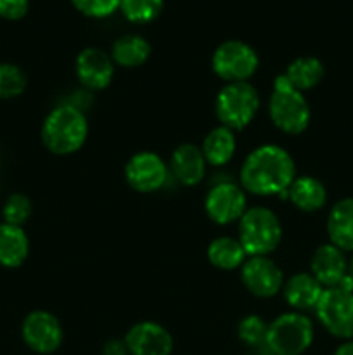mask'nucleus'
I'll return each instance as SVG.
<instances>
[{
	"mask_svg": "<svg viewBox=\"0 0 353 355\" xmlns=\"http://www.w3.org/2000/svg\"><path fill=\"white\" fill-rule=\"evenodd\" d=\"M165 0H121L120 10L130 23L147 24L158 19Z\"/></svg>",
	"mask_w": 353,
	"mask_h": 355,
	"instance_id": "nucleus-25",
	"label": "nucleus"
},
{
	"mask_svg": "<svg viewBox=\"0 0 353 355\" xmlns=\"http://www.w3.org/2000/svg\"><path fill=\"white\" fill-rule=\"evenodd\" d=\"M125 345L130 355H170L173 350V338L165 326L142 321L128 329Z\"/></svg>",
	"mask_w": 353,
	"mask_h": 355,
	"instance_id": "nucleus-13",
	"label": "nucleus"
},
{
	"mask_svg": "<svg viewBox=\"0 0 353 355\" xmlns=\"http://www.w3.org/2000/svg\"><path fill=\"white\" fill-rule=\"evenodd\" d=\"M28 9H30V0H0V17L3 19H23Z\"/></svg>",
	"mask_w": 353,
	"mask_h": 355,
	"instance_id": "nucleus-30",
	"label": "nucleus"
},
{
	"mask_svg": "<svg viewBox=\"0 0 353 355\" xmlns=\"http://www.w3.org/2000/svg\"><path fill=\"white\" fill-rule=\"evenodd\" d=\"M42 142L57 156L80 151L89 135L87 116L75 106H59L47 114L42 125Z\"/></svg>",
	"mask_w": 353,
	"mask_h": 355,
	"instance_id": "nucleus-2",
	"label": "nucleus"
},
{
	"mask_svg": "<svg viewBox=\"0 0 353 355\" xmlns=\"http://www.w3.org/2000/svg\"><path fill=\"white\" fill-rule=\"evenodd\" d=\"M317 318L325 331L336 338H353V291L343 288H325L318 300Z\"/></svg>",
	"mask_w": 353,
	"mask_h": 355,
	"instance_id": "nucleus-8",
	"label": "nucleus"
},
{
	"mask_svg": "<svg viewBox=\"0 0 353 355\" xmlns=\"http://www.w3.org/2000/svg\"><path fill=\"white\" fill-rule=\"evenodd\" d=\"M324 290L325 288L308 272L294 274L282 286L284 298L294 311H308L317 307Z\"/></svg>",
	"mask_w": 353,
	"mask_h": 355,
	"instance_id": "nucleus-17",
	"label": "nucleus"
},
{
	"mask_svg": "<svg viewBox=\"0 0 353 355\" xmlns=\"http://www.w3.org/2000/svg\"><path fill=\"white\" fill-rule=\"evenodd\" d=\"M311 276L324 288H334L341 283L348 274V262L345 252L327 243L315 250L310 262Z\"/></svg>",
	"mask_w": 353,
	"mask_h": 355,
	"instance_id": "nucleus-15",
	"label": "nucleus"
},
{
	"mask_svg": "<svg viewBox=\"0 0 353 355\" xmlns=\"http://www.w3.org/2000/svg\"><path fill=\"white\" fill-rule=\"evenodd\" d=\"M76 78L90 90H104L114 76V62L107 52L97 47H87L76 55Z\"/></svg>",
	"mask_w": 353,
	"mask_h": 355,
	"instance_id": "nucleus-14",
	"label": "nucleus"
},
{
	"mask_svg": "<svg viewBox=\"0 0 353 355\" xmlns=\"http://www.w3.org/2000/svg\"><path fill=\"white\" fill-rule=\"evenodd\" d=\"M314 342V324L300 312H286L269 324L266 345L275 355H301Z\"/></svg>",
	"mask_w": 353,
	"mask_h": 355,
	"instance_id": "nucleus-6",
	"label": "nucleus"
},
{
	"mask_svg": "<svg viewBox=\"0 0 353 355\" xmlns=\"http://www.w3.org/2000/svg\"><path fill=\"white\" fill-rule=\"evenodd\" d=\"M241 281L255 297L270 298L282 290L284 274L269 257H251L242 263Z\"/></svg>",
	"mask_w": 353,
	"mask_h": 355,
	"instance_id": "nucleus-12",
	"label": "nucleus"
},
{
	"mask_svg": "<svg viewBox=\"0 0 353 355\" xmlns=\"http://www.w3.org/2000/svg\"><path fill=\"white\" fill-rule=\"evenodd\" d=\"M3 222L10 225H19L23 227L24 222L30 218L31 215V201L30 198L24 196L21 193H14L7 198L6 205H3Z\"/></svg>",
	"mask_w": 353,
	"mask_h": 355,
	"instance_id": "nucleus-28",
	"label": "nucleus"
},
{
	"mask_svg": "<svg viewBox=\"0 0 353 355\" xmlns=\"http://www.w3.org/2000/svg\"><path fill=\"white\" fill-rule=\"evenodd\" d=\"M206 163L215 166L227 165L235 153V135L234 130L227 127H217L204 137L201 146Z\"/></svg>",
	"mask_w": 353,
	"mask_h": 355,
	"instance_id": "nucleus-23",
	"label": "nucleus"
},
{
	"mask_svg": "<svg viewBox=\"0 0 353 355\" xmlns=\"http://www.w3.org/2000/svg\"><path fill=\"white\" fill-rule=\"evenodd\" d=\"M244 189L232 182H221L211 187L204 200L208 217L218 225H227L239 220L248 210Z\"/></svg>",
	"mask_w": 353,
	"mask_h": 355,
	"instance_id": "nucleus-11",
	"label": "nucleus"
},
{
	"mask_svg": "<svg viewBox=\"0 0 353 355\" xmlns=\"http://www.w3.org/2000/svg\"><path fill=\"white\" fill-rule=\"evenodd\" d=\"M168 177V165L152 151L132 156L125 165V179L137 193H154L161 189Z\"/></svg>",
	"mask_w": 353,
	"mask_h": 355,
	"instance_id": "nucleus-10",
	"label": "nucleus"
},
{
	"mask_svg": "<svg viewBox=\"0 0 353 355\" xmlns=\"http://www.w3.org/2000/svg\"><path fill=\"white\" fill-rule=\"evenodd\" d=\"M71 3L76 10L85 16L100 19V17L111 16L114 10L120 9L121 0H71Z\"/></svg>",
	"mask_w": 353,
	"mask_h": 355,
	"instance_id": "nucleus-29",
	"label": "nucleus"
},
{
	"mask_svg": "<svg viewBox=\"0 0 353 355\" xmlns=\"http://www.w3.org/2000/svg\"><path fill=\"white\" fill-rule=\"evenodd\" d=\"M348 276H350V279L353 281V259H352V262L348 263Z\"/></svg>",
	"mask_w": 353,
	"mask_h": 355,
	"instance_id": "nucleus-33",
	"label": "nucleus"
},
{
	"mask_svg": "<svg viewBox=\"0 0 353 355\" xmlns=\"http://www.w3.org/2000/svg\"><path fill=\"white\" fill-rule=\"evenodd\" d=\"M260 110L258 90L248 82H232L221 87L215 99V113L221 125L242 130L255 120Z\"/></svg>",
	"mask_w": 353,
	"mask_h": 355,
	"instance_id": "nucleus-5",
	"label": "nucleus"
},
{
	"mask_svg": "<svg viewBox=\"0 0 353 355\" xmlns=\"http://www.w3.org/2000/svg\"><path fill=\"white\" fill-rule=\"evenodd\" d=\"M208 260L211 266L221 270H234L246 262V252L239 239L221 236L208 246Z\"/></svg>",
	"mask_w": 353,
	"mask_h": 355,
	"instance_id": "nucleus-24",
	"label": "nucleus"
},
{
	"mask_svg": "<svg viewBox=\"0 0 353 355\" xmlns=\"http://www.w3.org/2000/svg\"><path fill=\"white\" fill-rule=\"evenodd\" d=\"M291 203L301 211H317L327 201V191L318 179L310 175H301L293 180L287 189Z\"/></svg>",
	"mask_w": 353,
	"mask_h": 355,
	"instance_id": "nucleus-20",
	"label": "nucleus"
},
{
	"mask_svg": "<svg viewBox=\"0 0 353 355\" xmlns=\"http://www.w3.org/2000/svg\"><path fill=\"white\" fill-rule=\"evenodd\" d=\"M151 55V44L142 35L128 33L116 38L111 47V59L114 64L123 68L142 66Z\"/></svg>",
	"mask_w": 353,
	"mask_h": 355,
	"instance_id": "nucleus-21",
	"label": "nucleus"
},
{
	"mask_svg": "<svg viewBox=\"0 0 353 355\" xmlns=\"http://www.w3.org/2000/svg\"><path fill=\"white\" fill-rule=\"evenodd\" d=\"M28 78L23 69L10 62H0V99H14L26 90Z\"/></svg>",
	"mask_w": 353,
	"mask_h": 355,
	"instance_id": "nucleus-26",
	"label": "nucleus"
},
{
	"mask_svg": "<svg viewBox=\"0 0 353 355\" xmlns=\"http://www.w3.org/2000/svg\"><path fill=\"white\" fill-rule=\"evenodd\" d=\"M266 331H269V324L256 314L242 318L237 326L239 340L249 347H256L260 345V343H265Z\"/></svg>",
	"mask_w": 353,
	"mask_h": 355,
	"instance_id": "nucleus-27",
	"label": "nucleus"
},
{
	"mask_svg": "<svg viewBox=\"0 0 353 355\" xmlns=\"http://www.w3.org/2000/svg\"><path fill=\"white\" fill-rule=\"evenodd\" d=\"M260 66L258 54L242 40H225L218 45L211 58V68L218 78L227 83L246 82Z\"/></svg>",
	"mask_w": 353,
	"mask_h": 355,
	"instance_id": "nucleus-7",
	"label": "nucleus"
},
{
	"mask_svg": "<svg viewBox=\"0 0 353 355\" xmlns=\"http://www.w3.org/2000/svg\"><path fill=\"white\" fill-rule=\"evenodd\" d=\"M282 75L294 89L303 92V90L314 89L322 82L325 69L320 59L311 58V55H301L289 62Z\"/></svg>",
	"mask_w": 353,
	"mask_h": 355,
	"instance_id": "nucleus-22",
	"label": "nucleus"
},
{
	"mask_svg": "<svg viewBox=\"0 0 353 355\" xmlns=\"http://www.w3.org/2000/svg\"><path fill=\"white\" fill-rule=\"evenodd\" d=\"M331 245L343 252H353V198L339 200L327 215Z\"/></svg>",
	"mask_w": 353,
	"mask_h": 355,
	"instance_id": "nucleus-18",
	"label": "nucleus"
},
{
	"mask_svg": "<svg viewBox=\"0 0 353 355\" xmlns=\"http://www.w3.org/2000/svg\"><path fill=\"white\" fill-rule=\"evenodd\" d=\"M30 253V241L19 225L0 224V266L16 269L23 266Z\"/></svg>",
	"mask_w": 353,
	"mask_h": 355,
	"instance_id": "nucleus-19",
	"label": "nucleus"
},
{
	"mask_svg": "<svg viewBox=\"0 0 353 355\" xmlns=\"http://www.w3.org/2000/svg\"><path fill=\"white\" fill-rule=\"evenodd\" d=\"M170 170L182 186H197L206 175V159L201 148L194 144H182L170 158Z\"/></svg>",
	"mask_w": 353,
	"mask_h": 355,
	"instance_id": "nucleus-16",
	"label": "nucleus"
},
{
	"mask_svg": "<svg viewBox=\"0 0 353 355\" xmlns=\"http://www.w3.org/2000/svg\"><path fill=\"white\" fill-rule=\"evenodd\" d=\"M21 335L28 349L47 355L61 347L64 333L59 319L47 311H33L24 318Z\"/></svg>",
	"mask_w": 353,
	"mask_h": 355,
	"instance_id": "nucleus-9",
	"label": "nucleus"
},
{
	"mask_svg": "<svg viewBox=\"0 0 353 355\" xmlns=\"http://www.w3.org/2000/svg\"><path fill=\"white\" fill-rule=\"evenodd\" d=\"M269 114L272 123L280 132L289 135L303 134L310 123V106L303 92L294 89L286 76L279 75L273 82L269 99Z\"/></svg>",
	"mask_w": 353,
	"mask_h": 355,
	"instance_id": "nucleus-3",
	"label": "nucleus"
},
{
	"mask_svg": "<svg viewBox=\"0 0 353 355\" xmlns=\"http://www.w3.org/2000/svg\"><path fill=\"white\" fill-rule=\"evenodd\" d=\"M239 243L249 257H266L282 239L279 217L265 207H253L239 218Z\"/></svg>",
	"mask_w": 353,
	"mask_h": 355,
	"instance_id": "nucleus-4",
	"label": "nucleus"
},
{
	"mask_svg": "<svg viewBox=\"0 0 353 355\" xmlns=\"http://www.w3.org/2000/svg\"><path fill=\"white\" fill-rule=\"evenodd\" d=\"M128 349L125 345V340H109V342L104 343L102 355H127Z\"/></svg>",
	"mask_w": 353,
	"mask_h": 355,
	"instance_id": "nucleus-31",
	"label": "nucleus"
},
{
	"mask_svg": "<svg viewBox=\"0 0 353 355\" xmlns=\"http://www.w3.org/2000/svg\"><path fill=\"white\" fill-rule=\"evenodd\" d=\"M334 355H353V340H348L336 349Z\"/></svg>",
	"mask_w": 353,
	"mask_h": 355,
	"instance_id": "nucleus-32",
	"label": "nucleus"
},
{
	"mask_svg": "<svg viewBox=\"0 0 353 355\" xmlns=\"http://www.w3.org/2000/svg\"><path fill=\"white\" fill-rule=\"evenodd\" d=\"M239 179L242 189L256 196L282 194L296 179V165L286 149L265 144L249 153L241 166Z\"/></svg>",
	"mask_w": 353,
	"mask_h": 355,
	"instance_id": "nucleus-1",
	"label": "nucleus"
}]
</instances>
